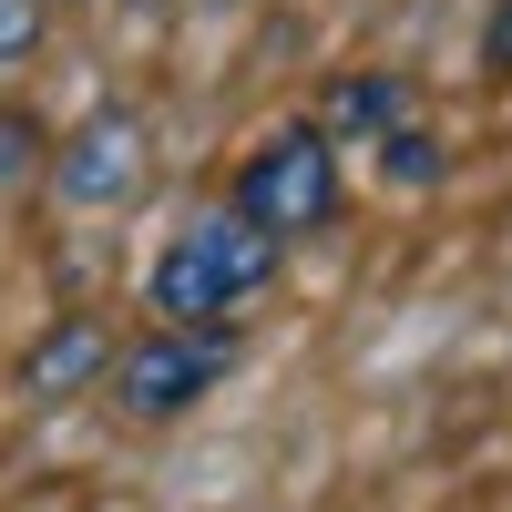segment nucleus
<instances>
[{
	"mask_svg": "<svg viewBox=\"0 0 512 512\" xmlns=\"http://www.w3.org/2000/svg\"><path fill=\"white\" fill-rule=\"evenodd\" d=\"M482 52H492V72H512V0L492 11V31H482Z\"/></svg>",
	"mask_w": 512,
	"mask_h": 512,
	"instance_id": "obj_8",
	"label": "nucleus"
},
{
	"mask_svg": "<svg viewBox=\"0 0 512 512\" xmlns=\"http://www.w3.org/2000/svg\"><path fill=\"white\" fill-rule=\"evenodd\" d=\"M93 369H113V349H103V328H93V318H72V328L52 338V349H41V359L21 369V390H41V400H62L72 379H93Z\"/></svg>",
	"mask_w": 512,
	"mask_h": 512,
	"instance_id": "obj_5",
	"label": "nucleus"
},
{
	"mask_svg": "<svg viewBox=\"0 0 512 512\" xmlns=\"http://www.w3.org/2000/svg\"><path fill=\"white\" fill-rule=\"evenodd\" d=\"M31 164H41V123H31L21 103H0V185H21Z\"/></svg>",
	"mask_w": 512,
	"mask_h": 512,
	"instance_id": "obj_6",
	"label": "nucleus"
},
{
	"mask_svg": "<svg viewBox=\"0 0 512 512\" xmlns=\"http://www.w3.org/2000/svg\"><path fill=\"white\" fill-rule=\"evenodd\" d=\"M52 185H62L72 205L134 195V185H144V123H134V113H82L72 134L52 144Z\"/></svg>",
	"mask_w": 512,
	"mask_h": 512,
	"instance_id": "obj_4",
	"label": "nucleus"
},
{
	"mask_svg": "<svg viewBox=\"0 0 512 512\" xmlns=\"http://www.w3.org/2000/svg\"><path fill=\"white\" fill-rule=\"evenodd\" d=\"M216 379H226V338H216V328H175V318H154L134 349H113L103 390H113L123 420H175V410H195L205 390H216Z\"/></svg>",
	"mask_w": 512,
	"mask_h": 512,
	"instance_id": "obj_3",
	"label": "nucleus"
},
{
	"mask_svg": "<svg viewBox=\"0 0 512 512\" xmlns=\"http://www.w3.org/2000/svg\"><path fill=\"white\" fill-rule=\"evenodd\" d=\"M277 246L287 236H267L246 205H205V216H185L164 236L154 277H144V308L175 318V328H216L226 308H246V297L277 277Z\"/></svg>",
	"mask_w": 512,
	"mask_h": 512,
	"instance_id": "obj_1",
	"label": "nucleus"
},
{
	"mask_svg": "<svg viewBox=\"0 0 512 512\" xmlns=\"http://www.w3.org/2000/svg\"><path fill=\"white\" fill-rule=\"evenodd\" d=\"M41 41V0H0V62H21Z\"/></svg>",
	"mask_w": 512,
	"mask_h": 512,
	"instance_id": "obj_7",
	"label": "nucleus"
},
{
	"mask_svg": "<svg viewBox=\"0 0 512 512\" xmlns=\"http://www.w3.org/2000/svg\"><path fill=\"white\" fill-rule=\"evenodd\" d=\"M236 205H246L267 236L328 226V216H338V144L318 134V123H277V134L236 164Z\"/></svg>",
	"mask_w": 512,
	"mask_h": 512,
	"instance_id": "obj_2",
	"label": "nucleus"
}]
</instances>
